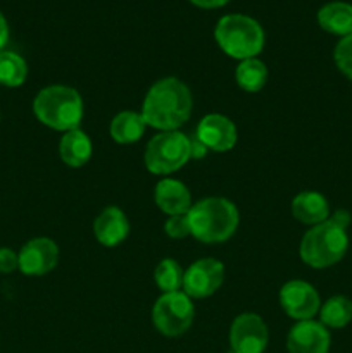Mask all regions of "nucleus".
Returning <instances> with one entry per match:
<instances>
[{"mask_svg": "<svg viewBox=\"0 0 352 353\" xmlns=\"http://www.w3.org/2000/svg\"><path fill=\"white\" fill-rule=\"evenodd\" d=\"M193 99L188 86L178 78H162L148 88L141 103V117L148 128L178 131L192 116Z\"/></svg>", "mask_w": 352, "mask_h": 353, "instance_id": "nucleus-1", "label": "nucleus"}, {"mask_svg": "<svg viewBox=\"0 0 352 353\" xmlns=\"http://www.w3.org/2000/svg\"><path fill=\"white\" fill-rule=\"evenodd\" d=\"M192 236L202 243H223L238 230L240 214L237 205L223 196H207L193 203L188 210Z\"/></svg>", "mask_w": 352, "mask_h": 353, "instance_id": "nucleus-2", "label": "nucleus"}, {"mask_svg": "<svg viewBox=\"0 0 352 353\" xmlns=\"http://www.w3.org/2000/svg\"><path fill=\"white\" fill-rule=\"evenodd\" d=\"M33 114L43 126L68 133L79 128L83 119V99L78 90L71 86H45L35 97Z\"/></svg>", "mask_w": 352, "mask_h": 353, "instance_id": "nucleus-3", "label": "nucleus"}, {"mask_svg": "<svg viewBox=\"0 0 352 353\" xmlns=\"http://www.w3.org/2000/svg\"><path fill=\"white\" fill-rule=\"evenodd\" d=\"M216 43L228 57L245 61L257 57L264 48V30L261 24L245 14H228L214 28Z\"/></svg>", "mask_w": 352, "mask_h": 353, "instance_id": "nucleus-4", "label": "nucleus"}, {"mask_svg": "<svg viewBox=\"0 0 352 353\" xmlns=\"http://www.w3.org/2000/svg\"><path fill=\"white\" fill-rule=\"evenodd\" d=\"M349 250L347 230L328 217L324 223L311 226L300 240L299 255L313 269H326L338 264Z\"/></svg>", "mask_w": 352, "mask_h": 353, "instance_id": "nucleus-5", "label": "nucleus"}, {"mask_svg": "<svg viewBox=\"0 0 352 353\" xmlns=\"http://www.w3.org/2000/svg\"><path fill=\"white\" fill-rule=\"evenodd\" d=\"M192 159L190 138L182 131H161L148 140L144 154V164L148 172L169 176L185 168Z\"/></svg>", "mask_w": 352, "mask_h": 353, "instance_id": "nucleus-6", "label": "nucleus"}, {"mask_svg": "<svg viewBox=\"0 0 352 353\" xmlns=\"http://www.w3.org/2000/svg\"><path fill=\"white\" fill-rule=\"evenodd\" d=\"M195 317L192 299L183 292L162 293L152 309V323L155 330L168 338H176L190 330Z\"/></svg>", "mask_w": 352, "mask_h": 353, "instance_id": "nucleus-7", "label": "nucleus"}, {"mask_svg": "<svg viewBox=\"0 0 352 353\" xmlns=\"http://www.w3.org/2000/svg\"><path fill=\"white\" fill-rule=\"evenodd\" d=\"M224 281V265L217 259L206 257L193 262L183 274V288L192 300L209 299Z\"/></svg>", "mask_w": 352, "mask_h": 353, "instance_id": "nucleus-8", "label": "nucleus"}, {"mask_svg": "<svg viewBox=\"0 0 352 353\" xmlns=\"http://www.w3.org/2000/svg\"><path fill=\"white\" fill-rule=\"evenodd\" d=\"M230 352L264 353L269 341V331L264 319L254 312H244L230 326Z\"/></svg>", "mask_w": 352, "mask_h": 353, "instance_id": "nucleus-9", "label": "nucleus"}, {"mask_svg": "<svg viewBox=\"0 0 352 353\" xmlns=\"http://www.w3.org/2000/svg\"><path fill=\"white\" fill-rule=\"evenodd\" d=\"M278 299L283 312L295 321L314 319L321 309L320 293L311 283L302 279L286 281L280 290Z\"/></svg>", "mask_w": 352, "mask_h": 353, "instance_id": "nucleus-10", "label": "nucleus"}, {"mask_svg": "<svg viewBox=\"0 0 352 353\" xmlns=\"http://www.w3.org/2000/svg\"><path fill=\"white\" fill-rule=\"evenodd\" d=\"M195 138L207 148V152L233 150L238 140V131L233 121L223 114H207L195 128Z\"/></svg>", "mask_w": 352, "mask_h": 353, "instance_id": "nucleus-11", "label": "nucleus"}, {"mask_svg": "<svg viewBox=\"0 0 352 353\" xmlns=\"http://www.w3.org/2000/svg\"><path fill=\"white\" fill-rule=\"evenodd\" d=\"M19 271L30 278L45 276L59 264V247L50 238H33L21 247Z\"/></svg>", "mask_w": 352, "mask_h": 353, "instance_id": "nucleus-12", "label": "nucleus"}, {"mask_svg": "<svg viewBox=\"0 0 352 353\" xmlns=\"http://www.w3.org/2000/svg\"><path fill=\"white\" fill-rule=\"evenodd\" d=\"M331 338L328 327L317 321H297L286 336L289 353H328Z\"/></svg>", "mask_w": 352, "mask_h": 353, "instance_id": "nucleus-13", "label": "nucleus"}, {"mask_svg": "<svg viewBox=\"0 0 352 353\" xmlns=\"http://www.w3.org/2000/svg\"><path fill=\"white\" fill-rule=\"evenodd\" d=\"M93 234L100 245L114 248L130 234V221L119 207L109 205L93 221Z\"/></svg>", "mask_w": 352, "mask_h": 353, "instance_id": "nucleus-14", "label": "nucleus"}, {"mask_svg": "<svg viewBox=\"0 0 352 353\" xmlns=\"http://www.w3.org/2000/svg\"><path fill=\"white\" fill-rule=\"evenodd\" d=\"M154 200L159 210L168 216H182V214H188L192 209V195L190 190L183 185L182 181L173 178H162L161 181L155 185L154 190Z\"/></svg>", "mask_w": 352, "mask_h": 353, "instance_id": "nucleus-15", "label": "nucleus"}, {"mask_svg": "<svg viewBox=\"0 0 352 353\" xmlns=\"http://www.w3.org/2000/svg\"><path fill=\"white\" fill-rule=\"evenodd\" d=\"M292 216L300 224L316 226V224L328 221V217H330V203H328L326 196L323 193L306 190V192H300L299 195L293 196Z\"/></svg>", "mask_w": 352, "mask_h": 353, "instance_id": "nucleus-16", "label": "nucleus"}, {"mask_svg": "<svg viewBox=\"0 0 352 353\" xmlns=\"http://www.w3.org/2000/svg\"><path fill=\"white\" fill-rule=\"evenodd\" d=\"M93 145L88 134L79 128L62 134L59 141V155L61 161L69 168H83L92 159Z\"/></svg>", "mask_w": 352, "mask_h": 353, "instance_id": "nucleus-17", "label": "nucleus"}, {"mask_svg": "<svg viewBox=\"0 0 352 353\" xmlns=\"http://www.w3.org/2000/svg\"><path fill=\"white\" fill-rule=\"evenodd\" d=\"M317 24L326 33L347 37L352 33V6L347 2L324 3L317 10Z\"/></svg>", "mask_w": 352, "mask_h": 353, "instance_id": "nucleus-18", "label": "nucleus"}, {"mask_svg": "<svg viewBox=\"0 0 352 353\" xmlns=\"http://www.w3.org/2000/svg\"><path fill=\"white\" fill-rule=\"evenodd\" d=\"M145 130H147V123L141 114L135 112V110H123V112L116 114L109 126L110 138L119 145L135 143L144 137Z\"/></svg>", "mask_w": 352, "mask_h": 353, "instance_id": "nucleus-19", "label": "nucleus"}, {"mask_svg": "<svg viewBox=\"0 0 352 353\" xmlns=\"http://www.w3.org/2000/svg\"><path fill=\"white\" fill-rule=\"evenodd\" d=\"M320 323L328 330H342L352 321V300L344 295H335L321 303Z\"/></svg>", "mask_w": 352, "mask_h": 353, "instance_id": "nucleus-20", "label": "nucleus"}, {"mask_svg": "<svg viewBox=\"0 0 352 353\" xmlns=\"http://www.w3.org/2000/svg\"><path fill=\"white\" fill-rule=\"evenodd\" d=\"M235 79H237V85L244 92L255 93L264 88L266 81H268V68L257 57L245 59V61H240V64L237 65Z\"/></svg>", "mask_w": 352, "mask_h": 353, "instance_id": "nucleus-21", "label": "nucleus"}, {"mask_svg": "<svg viewBox=\"0 0 352 353\" xmlns=\"http://www.w3.org/2000/svg\"><path fill=\"white\" fill-rule=\"evenodd\" d=\"M28 78V64L19 54L10 50L0 52V85L17 88Z\"/></svg>", "mask_w": 352, "mask_h": 353, "instance_id": "nucleus-22", "label": "nucleus"}, {"mask_svg": "<svg viewBox=\"0 0 352 353\" xmlns=\"http://www.w3.org/2000/svg\"><path fill=\"white\" fill-rule=\"evenodd\" d=\"M185 271L175 259H162L154 269V281L162 293L182 292Z\"/></svg>", "mask_w": 352, "mask_h": 353, "instance_id": "nucleus-23", "label": "nucleus"}, {"mask_svg": "<svg viewBox=\"0 0 352 353\" xmlns=\"http://www.w3.org/2000/svg\"><path fill=\"white\" fill-rule=\"evenodd\" d=\"M333 61L338 71L352 81V33L338 41L333 50Z\"/></svg>", "mask_w": 352, "mask_h": 353, "instance_id": "nucleus-24", "label": "nucleus"}, {"mask_svg": "<svg viewBox=\"0 0 352 353\" xmlns=\"http://www.w3.org/2000/svg\"><path fill=\"white\" fill-rule=\"evenodd\" d=\"M164 231L173 240H183L186 236H192L188 216L186 214H182V216H169V219L164 223Z\"/></svg>", "mask_w": 352, "mask_h": 353, "instance_id": "nucleus-25", "label": "nucleus"}, {"mask_svg": "<svg viewBox=\"0 0 352 353\" xmlns=\"http://www.w3.org/2000/svg\"><path fill=\"white\" fill-rule=\"evenodd\" d=\"M16 269H19V257H17L16 252L7 247L0 248V272L10 274Z\"/></svg>", "mask_w": 352, "mask_h": 353, "instance_id": "nucleus-26", "label": "nucleus"}, {"mask_svg": "<svg viewBox=\"0 0 352 353\" xmlns=\"http://www.w3.org/2000/svg\"><path fill=\"white\" fill-rule=\"evenodd\" d=\"M188 138H190V155H192V159L206 157L207 148L204 147L199 140H197L195 134H192V137H188Z\"/></svg>", "mask_w": 352, "mask_h": 353, "instance_id": "nucleus-27", "label": "nucleus"}, {"mask_svg": "<svg viewBox=\"0 0 352 353\" xmlns=\"http://www.w3.org/2000/svg\"><path fill=\"white\" fill-rule=\"evenodd\" d=\"M330 219L333 221V223H337L338 226H342V228H345V230H347L349 224H351V214H349L347 210H344V209H338L337 212L330 214Z\"/></svg>", "mask_w": 352, "mask_h": 353, "instance_id": "nucleus-28", "label": "nucleus"}, {"mask_svg": "<svg viewBox=\"0 0 352 353\" xmlns=\"http://www.w3.org/2000/svg\"><path fill=\"white\" fill-rule=\"evenodd\" d=\"M190 2L200 9H219V7L226 6L230 0H190Z\"/></svg>", "mask_w": 352, "mask_h": 353, "instance_id": "nucleus-29", "label": "nucleus"}, {"mask_svg": "<svg viewBox=\"0 0 352 353\" xmlns=\"http://www.w3.org/2000/svg\"><path fill=\"white\" fill-rule=\"evenodd\" d=\"M7 41H9V24H7L6 16L0 12V52L3 50Z\"/></svg>", "mask_w": 352, "mask_h": 353, "instance_id": "nucleus-30", "label": "nucleus"}]
</instances>
